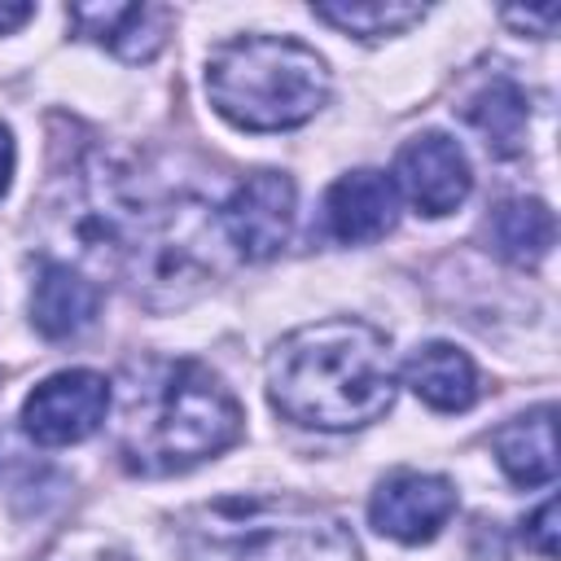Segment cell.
<instances>
[{"mask_svg":"<svg viewBox=\"0 0 561 561\" xmlns=\"http://www.w3.org/2000/svg\"><path fill=\"white\" fill-rule=\"evenodd\" d=\"M272 408L307 430H359L390 412V342L364 320H316L276 342L267 355Z\"/></svg>","mask_w":561,"mask_h":561,"instance_id":"1","label":"cell"},{"mask_svg":"<svg viewBox=\"0 0 561 561\" xmlns=\"http://www.w3.org/2000/svg\"><path fill=\"white\" fill-rule=\"evenodd\" d=\"M237 394L197 359H145L127 368L118 412V460L162 478L215 460L241 438Z\"/></svg>","mask_w":561,"mask_h":561,"instance_id":"2","label":"cell"},{"mask_svg":"<svg viewBox=\"0 0 561 561\" xmlns=\"http://www.w3.org/2000/svg\"><path fill=\"white\" fill-rule=\"evenodd\" d=\"M184 561H364L351 526L298 495H224L175 522Z\"/></svg>","mask_w":561,"mask_h":561,"instance_id":"3","label":"cell"},{"mask_svg":"<svg viewBox=\"0 0 561 561\" xmlns=\"http://www.w3.org/2000/svg\"><path fill=\"white\" fill-rule=\"evenodd\" d=\"M210 105L245 131H285L329 101V66L289 35H237L206 61Z\"/></svg>","mask_w":561,"mask_h":561,"instance_id":"4","label":"cell"},{"mask_svg":"<svg viewBox=\"0 0 561 561\" xmlns=\"http://www.w3.org/2000/svg\"><path fill=\"white\" fill-rule=\"evenodd\" d=\"M215 224L241 259H250V263L276 259L289 245V232H294V180L280 175V171L245 175L224 197Z\"/></svg>","mask_w":561,"mask_h":561,"instance_id":"5","label":"cell"},{"mask_svg":"<svg viewBox=\"0 0 561 561\" xmlns=\"http://www.w3.org/2000/svg\"><path fill=\"white\" fill-rule=\"evenodd\" d=\"M110 412V381L92 368H66L44 377L22 403V430L39 447H70L101 430Z\"/></svg>","mask_w":561,"mask_h":561,"instance_id":"6","label":"cell"},{"mask_svg":"<svg viewBox=\"0 0 561 561\" xmlns=\"http://www.w3.org/2000/svg\"><path fill=\"white\" fill-rule=\"evenodd\" d=\"M394 184L408 193V202L421 215H451L469 188H473V171L465 149L443 136V131H421L412 136L399 158H394Z\"/></svg>","mask_w":561,"mask_h":561,"instance_id":"7","label":"cell"},{"mask_svg":"<svg viewBox=\"0 0 561 561\" xmlns=\"http://www.w3.org/2000/svg\"><path fill=\"white\" fill-rule=\"evenodd\" d=\"M456 513V491L447 478L438 473H416V469H399L390 473L373 500H368V517L386 539L399 543H425L434 539L447 517Z\"/></svg>","mask_w":561,"mask_h":561,"instance_id":"8","label":"cell"},{"mask_svg":"<svg viewBox=\"0 0 561 561\" xmlns=\"http://www.w3.org/2000/svg\"><path fill=\"white\" fill-rule=\"evenodd\" d=\"M399 219V188L386 171H346L324 193V228L342 245H368Z\"/></svg>","mask_w":561,"mask_h":561,"instance_id":"9","label":"cell"},{"mask_svg":"<svg viewBox=\"0 0 561 561\" xmlns=\"http://www.w3.org/2000/svg\"><path fill=\"white\" fill-rule=\"evenodd\" d=\"M70 26L123 61H149L162 53L175 9L171 4H70Z\"/></svg>","mask_w":561,"mask_h":561,"instance_id":"10","label":"cell"},{"mask_svg":"<svg viewBox=\"0 0 561 561\" xmlns=\"http://www.w3.org/2000/svg\"><path fill=\"white\" fill-rule=\"evenodd\" d=\"M96 311H101V285L88 272L61 263V259L39 263L35 285H31V324L44 337H53V342L75 337L96 320Z\"/></svg>","mask_w":561,"mask_h":561,"instance_id":"11","label":"cell"},{"mask_svg":"<svg viewBox=\"0 0 561 561\" xmlns=\"http://www.w3.org/2000/svg\"><path fill=\"white\" fill-rule=\"evenodd\" d=\"M552 421H557V408L543 403V408H530L495 430V438H491L495 460L517 486H548L557 478Z\"/></svg>","mask_w":561,"mask_h":561,"instance_id":"12","label":"cell"},{"mask_svg":"<svg viewBox=\"0 0 561 561\" xmlns=\"http://www.w3.org/2000/svg\"><path fill=\"white\" fill-rule=\"evenodd\" d=\"M403 377L421 403L434 412H465L478 399V368L473 359L451 342H430L408 355Z\"/></svg>","mask_w":561,"mask_h":561,"instance_id":"13","label":"cell"},{"mask_svg":"<svg viewBox=\"0 0 561 561\" xmlns=\"http://www.w3.org/2000/svg\"><path fill=\"white\" fill-rule=\"evenodd\" d=\"M552 232H557L552 210L543 202H535V197H508L486 219V237H491L495 254L517 263V267L543 263L548 250H552Z\"/></svg>","mask_w":561,"mask_h":561,"instance_id":"14","label":"cell"},{"mask_svg":"<svg viewBox=\"0 0 561 561\" xmlns=\"http://www.w3.org/2000/svg\"><path fill=\"white\" fill-rule=\"evenodd\" d=\"M465 118L478 127L486 153L495 158H517L526 149V92L513 83V79H491L469 105H465Z\"/></svg>","mask_w":561,"mask_h":561,"instance_id":"15","label":"cell"},{"mask_svg":"<svg viewBox=\"0 0 561 561\" xmlns=\"http://www.w3.org/2000/svg\"><path fill=\"white\" fill-rule=\"evenodd\" d=\"M311 13L329 26H337L342 35H359V39H381V35H399L408 26H416L425 18V4H408V0H342V4H311Z\"/></svg>","mask_w":561,"mask_h":561,"instance_id":"16","label":"cell"},{"mask_svg":"<svg viewBox=\"0 0 561 561\" xmlns=\"http://www.w3.org/2000/svg\"><path fill=\"white\" fill-rule=\"evenodd\" d=\"M526 543H530L543 561H557V500H552V495L526 517Z\"/></svg>","mask_w":561,"mask_h":561,"instance_id":"17","label":"cell"},{"mask_svg":"<svg viewBox=\"0 0 561 561\" xmlns=\"http://www.w3.org/2000/svg\"><path fill=\"white\" fill-rule=\"evenodd\" d=\"M557 18H561L557 4H548V9H504V22H513V26H522V31L530 26L535 35H552Z\"/></svg>","mask_w":561,"mask_h":561,"instance_id":"18","label":"cell"},{"mask_svg":"<svg viewBox=\"0 0 561 561\" xmlns=\"http://www.w3.org/2000/svg\"><path fill=\"white\" fill-rule=\"evenodd\" d=\"M31 18H35V4H0V35L18 31V26L31 22Z\"/></svg>","mask_w":561,"mask_h":561,"instance_id":"19","label":"cell"},{"mask_svg":"<svg viewBox=\"0 0 561 561\" xmlns=\"http://www.w3.org/2000/svg\"><path fill=\"white\" fill-rule=\"evenodd\" d=\"M9 175H13V136H9V127L0 123V193L9 188Z\"/></svg>","mask_w":561,"mask_h":561,"instance_id":"20","label":"cell"}]
</instances>
